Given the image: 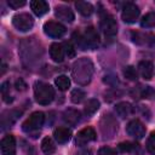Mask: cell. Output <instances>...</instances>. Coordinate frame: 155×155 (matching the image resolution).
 Instances as JSON below:
<instances>
[{
	"label": "cell",
	"mask_w": 155,
	"mask_h": 155,
	"mask_svg": "<svg viewBox=\"0 0 155 155\" xmlns=\"http://www.w3.org/2000/svg\"><path fill=\"white\" fill-rule=\"evenodd\" d=\"M76 155H91V150H88V149H82V150H80Z\"/></svg>",
	"instance_id": "cell-36"
},
{
	"label": "cell",
	"mask_w": 155,
	"mask_h": 155,
	"mask_svg": "<svg viewBox=\"0 0 155 155\" xmlns=\"http://www.w3.org/2000/svg\"><path fill=\"white\" fill-rule=\"evenodd\" d=\"M126 132L136 139H142L145 136V126L138 119H133L127 124Z\"/></svg>",
	"instance_id": "cell-8"
},
{
	"label": "cell",
	"mask_w": 155,
	"mask_h": 155,
	"mask_svg": "<svg viewBox=\"0 0 155 155\" xmlns=\"http://www.w3.org/2000/svg\"><path fill=\"white\" fill-rule=\"evenodd\" d=\"M12 24L19 31H28L33 28L34 19H33L31 15H29L27 12H21V13H17L13 16Z\"/></svg>",
	"instance_id": "cell-4"
},
{
	"label": "cell",
	"mask_w": 155,
	"mask_h": 155,
	"mask_svg": "<svg viewBox=\"0 0 155 155\" xmlns=\"http://www.w3.org/2000/svg\"><path fill=\"white\" fill-rule=\"evenodd\" d=\"M99 25H101V29H102L103 34L108 38H113L117 33V24H116L115 18L111 15L107 13V12H104L101 16Z\"/></svg>",
	"instance_id": "cell-3"
},
{
	"label": "cell",
	"mask_w": 155,
	"mask_h": 155,
	"mask_svg": "<svg viewBox=\"0 0 155 155\" xmlns=\"http://www.w3.org/2000/svg\"><path fill=\"white\" fill-rule=\"evenodd\" d=\"M115 111L121 117H127L133 113V107L127 102H120L115 105Z\"/></svg>",
	"instance_id": "cell-20"
},
{
	"label": "cell",
	"mask_w": 155,
	"mask_h": 155,
	"mask_svg": "<svg viewBox=\"0 0 155 155\" xmlns=\"http://www.w3.org/2000/svg\"><path fill=\"white\" fill-rule=\"evenodd\" d=\"M75 7H76L78 12L81 13L82 16H85V17L91 16L92 12H93V6H92V4L87 2V1H78V2H75Z\"/></svg>",
	"instance_id": "cell-21"
},
{
	"label": "cell",
	"mask_w": 155,
	"mask_h": 155,
	"mask_svg": "<svg viewBox=\"0 0 155 155\" xmlns=\"http://www.w3.org/2000/svg\"><path fill=\"white\" fill-rule=\"evenodd\" d=\"M98 155H117V151L110 147H103L98 150Z\"/></svg>",
	"instance_id": "cell-33"
},
{
	"label": "cell",
	"mask_w": 155,
	"mask_h": 155,
	"mask_svg": "<svg viewBox=\"0 0 155 155\" xmlns=\"http://www.w3.org/2000/svg\"><path fill=\"white\" fill-rule=\"evenodd\" d=\"M41 150L46 154V155H51L56 151V145L53 143V140L50 137H45L41 140Z\"/></svg>",
	"instance_id": "cell-23"
},
{
	"label": "cell",
	"mask_w": 155,
	"mask_h": 155,
	"mask_svg": "<svg viewBox=\"0 0 155 155\" xmlns=\"http://www.w3.org/2000/svg\"><path fill=\"white\" fill-rule=\"evenodd\" d=\"M73 41L75 42V45L80 48V50H87L88 47H87V45H86V41H85V38H84V35H82V33H80V31H75L74 34H73Z\"/></svg>",
	"instance_id": "cell-28"
},
{
	"label": "cell",
	"mask_w": 155,
	"mask_h": 155,
	"mask_svg": "<svg viewBox=\"0 0 155 155\" xmlns=\"http://www.w3.org/2000/svg\"><path fill=\"white\" fill-rule=\"evenodd\" d=\"M119 150L122 153H136L137 150H139V145L132 142H124L119 144Z\"/></svg>",
	"instance_id": "cell-26"
},
{
	"label": "cell",
	"mask_w": 155,
	"mask_h": 155,
	"mask_svg": "<svg viewBox=\"0 0 155 155\" xmlns=\"http://www.w3.org/2000/svg\"><path fill=\"white\" fill-rule=\"evenodd\" d=\"M63 120L70 126H75L80 121V113L74 108H68L63 111Z\"/></svg>",
	"instance_id": "cell-16"
},
{
	"label": "cell",
	"mask_w": 155,
	"mask_h": 155,
	"mask_svg": "<svg viewBox=\"0 0 155 155\" xmlns=\"http://www.w3.org/2000/svg\"><path fill=\"white\" fill-rule=\"evenodd\" d=\"M45 122V114L42 111H35L33 113L22 125L23 131L25 132H31L41 128V126Z\"/></svg>",
	"instance_id": "cell-5"
},
{
	"label": "cell",
	"mask_w": 155,
	"mask_h": 155,
	"mask_svg": "<svg viewBox=\"0 0 155 155\" xmlns=\"http://www.w3.org/2000/svg\"><path fill=\"white\" fill-rule=\"evenodd\" d=\"M25 87H27V85H25V82H24L22 79L16 80V88H17L18 91H24Z\"/></svg>",
	"instance_id": "cell-35"
},
{
	"label": "cell",
	"mask_w": 155,
	"mask_h": 155,
	"mask_svg": "<svg viewBox=\"0 0 155 155\" xmlns=\"http://www.w3.org/2000/svg\"><path fill=\"white\" fill-rule=\"evenodd\" d=\"M63 47H64V52L68 56V58H74L76 56V51H75L74 46L71 45V42H69V41L63 42Z\"/></svg>",
	"instance_id": "cell-32"
},
{
	"label": "cell",
	"mask_w": 155,
	"mask_h": 155,
	"mask_svg": "<svg viewBox=\"0 0 155 155\" xmlns=\"http://www.w3.org/2000/svg\"><path fill=\"white\" fill-rule=\"evenodd\" d=\"M84 38H85V41H86V45L90 50H94L98 47L99 45V36H98V33L96 31V29L93 27H87L85 28V31L82 33Z\"/></svg>",
	"instance_id": "cell-11"
},
{
	"label": "cell",
	"mask_w": 155,
	"mask_h": 155,
	"mask_svg": "<svg viewBox=\"0 0 155 155\" xmlns=\"http://www.w3.org/2000/svg\"><path fill=\"white\" fill-rule=\"evenodd\" d=\"M64 54H65V52H64L63 44L54 42L50 46V57L52 58V61H54L57 63H61L64 59Z\"/></svg>",
	"instance_id": "cell-15"
},
{
	"label": "cell",
	"mask_w": 155,
	"mask_h": 155,
	"mask_svg": "<svg viewBox=\"0 0 155 155\" xmlns=\"http://www.w3.org/2000/svg\"><path fill=\"white\" fill-rule=\"evenodd\" d=\"M139 96L144 99H151L154 101L155 99V90L150 86H140V90H139Z\"/></svg>",
	"instance_id": "cell-27"
},
{
	"label": "cell",
	"mask_w": 155,
	"mask_h": 155,
	"mask_svg": "<svg viewBox=\"0 0 155 155\" xmlns=\"http://www.w3.org/2000/svg\"><path fill=\"white\" fill-rule=\"evenodd\" d=\"M54 84L61 91H67L70 86V80L67 75H58L54 79Z\"/></svg>",
	"instance_id": "cell-24"
},
{
	"label": "cell",
	"mask_w": 155,
	"mask_h": 155,
	"mask_svg": "<svg viewBox=\"0 0 155 155\" xmlns=\"http://www.w3.org/2000/svg\"><path fill=\"white\" fill-rule=\"evenodd\" d=\"M124 75H125L126 79H128L131 81H134L138 78V73H137L136 68L132 67V65H127V67L124 68Z\"/></svg>",
	"instance_id": "cell-30"
},
{
	"label": "cell",
	"mask_w": 155,
	"mask_h": 155,
	"mask_svg": "<svg viewBox=\"0 0 155 155\" xmlns=\"http://www.w3.org/2000/svg\"><path fill=\"white\" fill-rule=\"evenodd\" d=\"M97 138V134H96V131L91 127H86V128H82L81 131L78 132L76 137H75V143L76 145H85L87 144L88 142H92Z\"/></svg>",
	"instance_id": "cell-9"
},
{
	"label": "cell",
	"mask_w": 155,
	"mask_h": 155,
	"mask_svg": "<svg viewBox=\"0 0 155 155\" xmlns=\"http://www.w3.org/2000/svg\"><path fill=\"white\" fill-rule=\"evenodd\" d=\"M103 121H105V125L104 124H102V126H101V128L103 130V128H105L107 127V131L103 133L104 134V137H113L114 136V133L117 131V122L110 116V115H104V117H103Z\"/></svg>",
	"instance_id": "cell-14"
},
{
	"label": "cell",
	"mask_w": 155,
	"mask_h": 155,
	"mask_svg": "<svg viewBox=\"0 0 155 155\" xmlns=\"http://www.w3.org/2000/svg\"><path fill=\"white\" fill-rule=\"evenodd\" d=\"M54 15H56L59 19L65 21V22H69V23L75 19V16H74L73 10H70V8H69L68 6H65V5H58V6H56V8H54Z\"/></svg>",
	"instance_id": "cell-13"
},
{
	"label": "cell",
	"mask_w": 155,
	"mask_h": 155,
	"mask_svg": "<svg viewBox=\"0 0 155 155\" xmlns=\"http://www.w3.org/2000/svg\"><path fill=\"white\" fill-rule=\"evenodd\" d=\"M65 31H67L65 27L59 22L48 21L44 24V33L50 38H54V39L62 38L65 34Z\"/></svg>",
	"instance_id": "cell-6"
},
{
	"label": "cell",
	"mask_w": 155,
	"mask_h": 155,
	"mask_svg": "<svg viewBox=\"0 0 155 155\" xmlns=\"http://www.w3.org/2000/svg\"><path fill=\"white\" fill-rule=\"evenodd\" d=\"M30 7H31L33 12H34L38 17L44 16V15L47 13L48 10H50L48 4H47L46 1H44V0H33V1L30 2Z\"/></svg>",
	"instance_id": "cell-18"
},
{
	"label": "cell",
	"mask_w": 155,
	"mask_h": 155,
	"mask_svg": "<svg viewBox=\"0 0 155 155\" xmlns=\"http://www.w3.org/2000/svg\"><path fill=\"white\" fill-rule=\"evenodd\" d=\"M7 4L12 8H19V7H22V6L25 5V1L24 0H8Z\"/></svg>",
	"instance_id": "cell-34"
},
{
	"label": "cell",
	"mask_w": 155,
	"mask_h": 155,
	"mask_svg": "<svg viewBox=\"0 0 155 155\" xmlns=\"http://www.w3.org/2000/svg\"><path fill=\"white\" fill-rule=\"evenodd\" d=\"M132 41L140 46H154L155 45V35L149 33H139L133 31L132 33Z\"/></svg>",
	"instance_id": "cell-10"
},
{
	"label": "cell",
	"mask_w": 155,
	"mask_h": 155,
	"mask_svg": "<svg viewBox=\"0 0 155 155\" xmlns=\"http://www.w3.org/2000/svg\"><path fill=\"white\" fill-rule=\"evenodd\" d=\"M138 70L143 79L150 80L154 74V65L150 61H140L138 64Z\"/></svg>",
	"instance_id": "cell-17"
},
{
	"label": "cell",
	"mask_w": 155,
	"mask_h": 155,
	"mask_svg": "<svg viewBox=\"0 0 155 155\" xmlns=\"http://www.w3.org/2000/svg\"><path fill=\"white\" fill-rule=\"evenodd\" d=\"M0 149L2 155H15L16 154V139L12 134H6L0 143Z\"/></svg>",
	"instance_id": "cell-12"
},
{
	"label": "cell",
	"mask_w": 155,
	"mask_h": 155,
	"mask_svg": "<svg viewBox=\"0 0 155 155\" xmlns=\"http://www.w3.org/2000/svg\"><path fill=\"white\" fill-rule=\"evenodd\" d=\"M85 96H86V94H85V92H84L81 88H75V90H73V91H71L70 99H71V102H73V103L79 104V103H81V102L84 101Z\"/></svg>",
	"instance_id": "cell-29"
},
{
	"label": "cell",
	"mask_w": 155,
	"mask_h": 155,
	"mask_svg": "<svg viewBox=\"0 0 155 155\" xmlns=\"http://www.w3.org/2000/svg\"><path fill=\"white\" fill-rule=\"evenodd\" d=\"M71 75L79 85H82V86L87 85L91 81L93 75V63L86 57L78 59L73 64Z\"/></svg>",
	"instance_id": "cell-1"
},
{
	"label": "cell",
	"mask_w": 155,
	"mask_h": 155,
	"mask_svg": "<svg viewBox=\"0 0 155 155\" xmlns=\"http://www.w3.org/2000/svg\"><path fill=\"white\" fill-rule=\"evenodd\" d=\"M34 97L39 104L47 105L54 98V90L52 88L51 85H48L46 82L36 81L34 85Z\"/></svg>",
	"instance_id": "cell-2"
},
{
	"label": "cell",
	"mask_w": 155,
	"mask_h": 155,
	"mask_svg": "<svg viewBox=\"0 0 155 155\" xmlns=\"http://www.w3.org/2000/svg\"><path fill=\"white\" fill-rule=\"evenodd\" d=\"M139 7L133 4V2H127L122 7V12H121V18L124 22L126 23H134L137 21V18L139 17Z\"/></svg>",
	"instance_id": "cell-7"
},
{
	"label": "cell",
	"mask_w": 155,
	"mask_h": 155,
	"mask_svg": "<svg viewBox=\"0 0 155 155\" xmlns=\"http://www.w3.org/2000/svg\"><path fill=\"white\" fill-rule=\"evenodd\" d=\"M140 25L143 28H153L155 27V12H148L143 16L140 21Z\"/></svg>",
	"instance_id": "cell-25"
},
{
	"label": "cell",
	"mask_w": 155,
	"mask_h": 155,
	"mask_svg": "<svg viewBox=\"0 0 155 155\" xmlns=\"http://www.w3.org/2000/svg\"><path fill=\"white\" fill-rule=\"evenodd\" d=\"M145 147H147V150H148L149 154L155 155V132L150 133V136H149L148 139H147Z\"/></svg>",
	"instance_id": "cell-31"
},
{
	"label": "cell",
	"mask_w": 155,
	"mask_h": 155,
	"mask_svg": "<svg viewBox=\"0 0 155 155\" xmlns=\"http://www.w3.org/2000/svg\"><path fill=\"white\" fill-rule=\"evenodd\" d=\"M99 101H97V99H94V98H92V99H88L87 102H86V104H85V107H84V111H85V114L87 115V116H91V115H93L98 109H99Z\"/></svg>",
	"instance_id": "cell-22"
},
{
	"label": "cell",
	"mask_w": 155,
	"mask_h": 155,
	"mask_svg": "<svg viewBox=\"0 0 155 155\" xmlns=\"http://www.w3.org/2000/svg\"><path fill=\"white\" fill-rule=\"evenodd\" d=\"M53 137H54V139H56L58 143L63 144V143H67V142L70 139V137H71V131H70V128H68V127H58V128L54 130Z\"/></svg>",
	"instance_id": "cell-19"
}]
</instances>
